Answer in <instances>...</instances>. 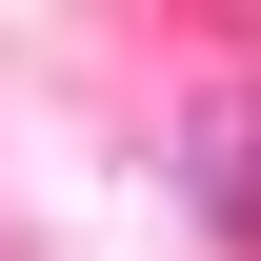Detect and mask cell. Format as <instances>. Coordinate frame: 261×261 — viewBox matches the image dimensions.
<instances>
[{"label":"cell","mask_w":261,"mask_h":261,"mask_svg":"<svg viewBox=\"0 0 261 261\" xmlns=\"http://www.w3.org/2000/svg\"><path fill=\"white\" fill-rule=\"evenodd\" d=\"M181 181H201V241L261 261V81H221V100L181 121Z\"/></svg>","instance_id":"6da1fadb"}]
</instances>
